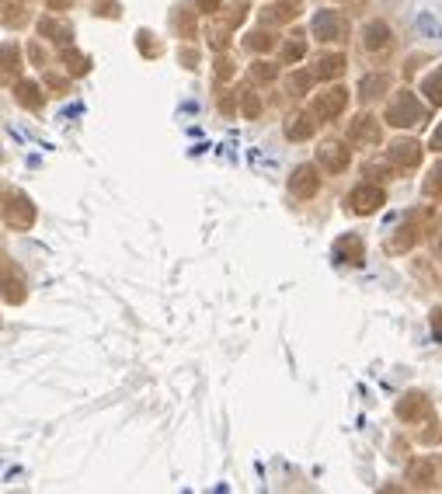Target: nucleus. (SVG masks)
I'll use <instances>...</instances> for the list:
<instances>
[{"instance_id": "nucleus-1", "label": "nucleus", "mask_w": 442, "mask_h": 494, "mask_svg": "<svg viewBox=\"0 0 442 494\" xmlns=\"http://www.w3.org/2000/svg\"><path fill=\"white\" fill-rule=\"evenodd\" d=\"M383 122L394 125V129H418V125L429 122V108L418 101V94L411 91H397L387 108H383Z\"/></svg>"}, {"instance_id": "nucleus-2", "label": "nucleus", "mask_w": 442, "mask_h": 494, "mask_svg": "<svg viewBox=\"0 0 442 494\" xmlns=\"http://www.w3.org/2000/svg\"><path fill=\"white\" fill-rule=\"evenodd\" d=\"M35 219H39V209L32 206V199L25 192H14V188L4 192V223H7V230H18V234L32 230Z\"/></svg>"}, {"instance_id": "nucleus-3", "label": "nucleus", "mask_w": 442, "mask_h": 494, "mask_svg": "<svg viewBox=\"0 0 442 494\" xmlns=\"http://www.w3.org/2000/svg\"><path fill=\"white\" fill-rule=\"evenodd\" d=\"M429 219H432V209L411 212L401 226L394 230V237H387V251H390V254H404V251H411V247L425 237V226H429Z\"/></svg>"}, {"instance_id": "nucleus-4", "label": "nucleus", "mask_w": 442, "mask_h": 494, "mask_svg": "<svg viewBox=\"0 0 442 494\" xmlns=\"http://www.w3.org/2000/svg\"><path fill=\"white\" fill-rule=\"evenodd\" d=\"M380 139H383V129H380V119H376V115L362 112V115H356V119L348 122V143H352V147H359V150H376Z\"/></svg>"}, {"instance_id": "nucleus-5", "label": "nucleus", "mask_w": 442, "mask_h": 494, "mask_svg": "<svg viewBox=\"0 0 442 494\" xmlns=\"http://www.w3.org/2000/svg\"><path fill=\"white\" fill-rule=\"evenodd\" d=\"M314 35L321 42H345L348 39V18L341 11L324 7V11L314 14Z\"/></svg>"}, {"instance_id": "nucleus-6", "label": "nucleus", "mask_w": 442, "mask_h": 494, "mask_svg": "<svg viewBox=\"0 0 442 494\" xmlns=\"http://www.w3.org/2000/svg\"><path fill=\"white\" fill-rule=\"evenodd\" d=\"M345 206L352 209L356 216H369V212H376V209L387 206V195H383V188H376V185H359V188L348 192Z\"/></svg>"}, {"instance_id": "nucleus-7", "label": "nucleus", "mask_w": 442, "mask_h": 494, "mask_svg": "<svg viewBox=\"0 0 442 494\" xmlns=\"http://www.w3.org/2000/svg\"><path fill=\"white\" fill-rule=\"evenodd\" d=\"M345 105H348V91H345V87H331V91H324V94L314 98L310 112H314L321 122H331V119H338V115L345 112Z\"/></svg>"}, {"instance_id": "nucleus-8", "label": "nucleus", "mask_w": 442, "mask_h": 494, "mask_svg": "<svg viewBox=\"0 0 442 494\" xmlns=\"http://www.w3.org/2000/svg\"><path fill=\"white\" fill-rule=\"evenodd\" d=\"M289 192L293 199H314L321 192V171L314 164H300L289 174Z\"/></svg>"}, {"instance_id": "nucleus-9", "label": "nucleus", "mask_w": 442, "mask_h": 494, "mask_svg": "<svg viewBox=\"0 0 442 494\" xmlns=\"http://www.w3.org/2000/svg\"><path fill=\"white\" fill-rule=\"evenodd\" d=\"M387 157H390V164L397 167V171H414V167L421 164V143L411 139V136H401V139L390 143Z\"/></svg>"}, {"instance_id": "nucleus-10", "label": "nucleus", "mask_w": 442, "mask_h": 494, "mask_svg": "<svg viewBox=\"0 0 442 494\" xmlns=\"http://www.w3.org/2000/svg\"><path fill=\"white\" fill-rule=\"evenodd\" d=\"M334 261L338 265H348V268H359L366 261V241L359 234H345L334 241Z\"/></svg>"}, {"instance_id": "nucleus-11", "label": "nucleus", "mask_w": 442, "mask_h": 494, "mask_svg": "<svg viewBox=\"0 0 442 494\" xmlns=\"http://www.w3.org/2000/svg\"><path fill=\"white\" fill-rule=\"evenodd\" d=\"M407 481H411L418 491H436V488L442 484L439 466H436L429 456H421V459H414V463L407 466Z\"/></svg>"}, {"instance_id": "nucleus-12", "label": "nucleus", "mask_w": 442, "mask_h": 494, "mask_svg": "<svg viewBox=\"0 0 442 494\" xmlns=\"http://www.w3.org/2000/svg\"><path fill=\"white\" fill-rule=\"evenodd\" d=\"M317 164H321V171H327V174H345L348 164H352V154H348V147H341V143H321Z\"/></svg>"}, {"instance_id": "nucleus-13", "label": "nucleus", "mask_w": 442, "mask_h": 494, "mask_svg": "<svg viewBox=\"0 0 442 494\" xmlns=\"http://www.w3.org/2000/svg\"><path fill=\"white\" fill-rule=\"evenodd\" d=\"M429 414H432V404H429V397L421 390H411V394H404L397 401V418L401 421H425Z\"/></svg>"}, {"instance_id": "nucleus-14", "label": "nucleus", "mask_w": 442, "mask_h": 494, "mask_svg": "<svg viewBox=\"0 0 442 494\" xmlns=\"http://www.w3.org/2000/svg\"><path fill=\"white\" fill-rule=\"evenodd\" d=\"M362 45H366V52H373V56H383V52H390L394 35H390L387 21H369V25H366V32H362Z\"/></svg>"}, {"instance_id": "nucleus-15", "label": "nucleus", "mask_w": 442, "mask_h": 494, "mask_svg": "<svg viewBox=\"0 0 442 494\" xmlns=\"http://www.w3.org/2000/svg\"><path fill=\"white\" fill-rule=\"evenodd\" d=\"M300 18V0H279V4H268L261 7V25L276 28V25H289Z\"/></svg>"}, {"instance_id": "nucleus-16", "label": "nucleus", "mask_w": 442, "mask_h": 494, "mask_svg": "<svg viewBox=\"0 0 442 494\" xmlns=\"http://www.w3.org/2000/svg\"><path fill=\"white\" fill-rule=\"evenodd\" d=\"M314 119H317L314 112H296V115H289V119H285V139H293V143L310 139V136L317 132V122H314Z\"/></svg>"}, {"instance_id": "nucleus-17", "label": "nucleus", "mask_w": 442, "mask_h": 494, "mask_svg": "<svg viewBox=\"0 0 442 494\" xmlns=\"http://www.w3.org/2000/svg\"><path fill=\"white\" fill-rule=\"evenodd\" d=\"M345 74V56L341 52H321L314 59V77L317 81H338Z\"/></svg>"}, {"instance_id": "nucleus-18", "label": "nucleus", "mask_w": 442, "mask_h": 494, "mask_svg": "<svg viewBox=\"0 0 442 494\" xmlns=\"http://www.w3.org/2000/svg\"><path fill=\"white\" fill-rule=\"evenodd\" d=\"M4 303H7V306L25 303V279L18 275V268H11L7 258H4Z\"/></svg>"}, {"instance_id": "nucleus-19", "label": "nucleus", "mask_w": 442, "mask_h": 494, "mask_svg": "<svg viewBox=\"0 0 442 494\" xmlns=\"http://www.w3.org/2000/svg\"><path fill=\"white\" fill-rule=\"evenodd\" d=\"M14 101L21 105V108H28V112H42V91L35 81H18L14 84Z\"/></svg>"}, {"instance_id": "nucleus-20", "label": "nucleus", "mask_w": 442, "mask_h": 494, "mask_svg": "<svg viewBox=\"0 0 442 494\" xmlns=\"http://www.w3.org/2000/svg\"><path fill=\"white\" fill-rule=\"evenodd\" d=\"M171 25H174V32H178L181 39H196V35H199V28H196V11H192V7H185V4H178V7H174Z\"/></svg>"}, {"instance_id": "nucleus-21", "label": "nucleus", "mask_w": 442, "mask_h": 494, "mask_svg": "<svg viewBox=\"0 0 442 494\" xmlns=\"http://www.w3.org/2000/svg\"><path fill=\"white\" fill-rule=\"evenodd\" d=\"M390 87V77L387 74H369L359 81V101H373V98H383Z\"/></svg>"}, {"instance_id": "nucleus-22", "label": "nucleus", "mask_w": 442, "mask_h": 494, "mask_svg": "<svg viewBox=\"0 0 442 494\" xmlns=\"http://www.w3.org/2000/svg\"><path fill=\"white\" fill-rule=\"evenodd\" d=\"M4 25L7 28H25L28 25V4L25 0H4Z\"/></svg>"}, {"instance_id": "nucleus-23", "label": "nucleus", "mask_w": 442, "mask_h": 494, "mask_svg": "<svg viewBox=\"0 0 442 494\" xmlns=\"http://www.w3.org/2000/svg\"><path fill=\"white\" fill-rule=\"evenodd\" d=\"M0 52H4V84L11 87V81L21 74V49H18L14 42H4Z\"/></svg>"}, {"instance_id": "nucleus-24", "label": "nucleus", "mask_w": 442, "mask_h": 494, "mask_svg": "<svg viewBox=\"0 0 442 494\" xmlns=\"http://www.w3.org/2000/svg\"><path fill=\"white\" fill-rule=\"evenodd\" d=\"M244 18H247V4H244V0H234V4H227V7H223V11L216 14V21H220L223 28H230V32H234L237 25H244Z\"/></svg>"}, {"instance_id": "nucleus-25", "label": "nucleus", "mask_w": 442, "mask_h": 494, "mask_svg": "<svg viewBox=\"0 0 442 494\" xmlns=\"http://www.w3.org/2000/svg\"><path fill=\"white\" fill-rule=\"evenodd\" d=\"M421 94L429 98L432 108H442V67H436V70L421 81Z\"/></svg>"}, {"instance_id": "nucleus-26", "label": "nucleus", "mask_w": 442, "mask_h": 494, "mask_svg": "<svg viewBox=\"0 0 442 494\" xmlns=\"http://www.w3.org/2000/svg\"><path fill=\"white\" fill-rule=\"evenodd\" d=\"M39 32L42 35H49V39H56V42H74V28L70 25H63V21H56V18H42L39 21Z\"/></svg>"}, {"instance_id": "nucleus-27", "label": "nucleus", "mask_w": 442, "mask_h": 494, "mask_svg": "<svg viewBox=\"0 0 442 494\" xmlns=\"http://www.w3.org/2000/svg\"><path fill=\"white\" fill-rule=\"evenodd\" d=\"M63 63H67V74H74V77H84L87 70H91V56H84V52H77L74 45L63 52Z\"/></svg>"}, {"instance_id": "nucleus-28", "label": "nucleus", "mask_w": 442, "mask_h": 494, "mask_svg": "<svg viewBox=\"0 0 442 494\" xmlns=\"http://www.w3.org/2000/svg\"><path fill=\"white\" fill-rule=\"evenodd\" d=\"M314 81H317V77H314V70H310V74L296 70V74H289V77H285V91H289L293 98H303V94L310 91V84H314Z\"/></svg>"}, {"instance_id": "nucleus-29", "label": "nucleus", "mask_w": 442, "mask_h": 494, "mask_svg": "<svg viewBox=\"0 0 442 494\" xmlns=\"http://www.w3.org/2000/svg\"><path fill=\"white\" fill-rule=\"evenodd\" d=\"M244 45H247L251 52H268V49L276 45V35L268 32V25H261L258 32H251V35L244 39Z\"/></svg>"}, {"instance_id": "nucleus-30", "label": "nucleus", "mask_w": 442, "mask_h": 494, "mask_svg": "<svg viewBox=\"0 0 442 494\" xmlns=\"http://www.w3.org/2000/svg\"><path fill=\"white\" fill-rule=\"evenodd\" d=\"M276 77H279V67H276V63H268V59H254V63H251V81L272 84Z\"/></svg>"}, {"instance_id": "nucleus-31", "label": "nucleus", "mask_w": 442, "mask_h": 494, "mask_svg": "<svg viewBox=\"0 0 442 494\" xmlns=\"http://www.w3.org/2000/svg\"><path fill=\"white\" fill-rule=\"evenodd\" d=\"M136 45H140V52H143V59H157L164 49H161V42H154V35L147 32V28H140L136 32Z\"/></svg>"}, {"instance_id": "nucleus-32", "label": "nucleus", "mask_w": 442, "mask_h": 494, "mask_svg": "<svg viewBox=\"0 0 442 494\" xmlns=\"http://www.w3.org/2000/svg\"><path fill=\"white\" fill-rule=\"evenodd\" d=\"M425 195L436 199V202H442V161L439 164H432L429 178H425Z\"/></svg>"}, {"instance_id": "nucleus-33", "label": "nucleus", "mask_w": 442, "mask_h": 494, "mask_svg": "<svg viewBox=\"0 0 442 494\" xmlns=\"http://www.w3.org/2000/svg\"><path fill=\"white\" fill-rule=\"evenodd\" d=\"M303 56H307V42L300 39V35H296V39H289L285 45H282V63H300Z\"/></svg>"}, {"instance_id": "nucleus-34", "label": "nucleus", "mask_w": 442, "mask_h": 494, "mask_svg": "<svg viewBox=\"0 0 442 494\" xmlns=\"http://www.w3.org/2000/svg\"><path fill=\"white\" fill-rule=\"evenodd\" d=\"M237 98H241V112H244V115H247V119H258V112H261V101H258V94H254L251 87H244Z\"/></svg>"}, {"instance_id": "nucleus-35", "label": "nucleus", "mask_w": 442, "mask_h": 494, "mask_svg": "<svg viewBox=\"0 0 442 494\" xmlns=\"http://www.w3.org/2000/svg\"><path fill=\"white\" fill-rule=\"evenodd\" d=\"M390 171H397V167L390 164V157H387V161H369V164H366V178L387 181V174H390Z\"/></svg>"}, {"instance_id": "nucleus-36", "label": "nucleus", "mask_w": 442, "mask_h": 494, "mask_svg": "<svg viewBox=\"0 0 442 494\" xmlns=\"http://www.w3.org/2000/svg\"><path fill=\"white\" fill-rule=\"evenodd\" d=\"M209 45H212V49H216V52H223V49H227V45H230V28H223V25H220V21H216V28H212V32H209Z\"/></svg>"}, {"instance_id": "nucleus-37", "label": "nucleus", "mask_w": 442, "mask_h": 494, "mask_svg": "<svg viewBox=\"0 0 442 494\" xmlns=\"http://www.w3.org/2000/svg\"><path fill=\"white\" fill-rule=\"evenodd\" d=\"M418 439H421L425 446H436V442H439V425H436V414H429V418H425V432H421Z\"/></svg>"}, {"instance_id": "nucleus-38", "label": "nucleus", "mask_w": 442, "mask_h": 494, "mask_svg": "<svg viewBox=\"0 0 442 494\" xmlns=\"http://www.w3.org/2000/svg\"><path fill=\"white\" fill-rule=\"evenodd\" d=\"M94 14H101V18H119V4H115V0H94Z\"/></svg>"}, {"instance_id": "nucleus-39", "label": "nucleus", "mask_w": 442, "mask_h": 494, "mask_svg": "<svg viewBox=\"0 0 442 494\" xmlns=\"http://www.w3.org/2000/svg\"><path fill=\"white\" fill-rule=\"evenodd\" d=\"M216 77H220V81H230V77H234V63H230L227 56L216 59Z\"/></svg>"}, {"instance_id": "nucleus-40", "label": "nucleus", "mask_w": 442, "mask_h": 494, "mask_svg": "<svg viewBox=\"0 0 442 494\" xmlns=\"http://www.w3.org/2000/svg\"><path fill=\"white\" fill-rule=\"evenodd\" d=\"M237 101H241V98H237ZM237 101H234L230 91H223V94H220V112H223V115H234V112H237Z\"/></svg>"}, {"instance_id": "nucleus-41", "label": "nucleus", "mask_w": 442, "mask_h": 494, "mask_svg": "<svg viewBox=\"0 0 442 494\" xmlns=\"http://www.w3.org/2000/svg\"><path fill=\"white\" fill-rule=\"evenodd\" d=\"M429 324H432V334H436V341L442 345V306H436V310L429 314Z\"/></svg>"}, {"instance_id": "nucleus-42", "label": "nucleus", "mask_w": 442, "mask_h": 494, "mask_svg": "<svg viewBox=\"0 0 442 494\" xmlns=\"http://www.w3.org/2000/svg\"><path fill=\"white\" fill-rule=\"evenodd\" d=\"M178 59L185 63V70H196V67H199V52H196V49H181Z\"/></svg>"}, {"instance_id": "nucleus-43", "label": "nucleus", "mask_w": 442, "mask_h": 494, "mask_svg": "<svg viewBox=\"0 0 442 494\" xmlns=\"http://www.w3.org/2000/svg\"><path fill=\"white\" fill-rule=\"evenodd\" d=\"M418 28H421V32H425V35H432V39H436V35H439V25H436V21H432V18H429V14H421V18H418Z\"/></svg>"}, {"instance_id": "nucleus-44", "label": "nucleus", "mask_w": 442, "mask_h": 494, "mask_svg": "<svg viewBox=\"0 0 442 494\" xmlns=\"http://www.w3.org/2000/svg\"><path fill=\"white\" fill-rule=\"evenodd\" d=\"M28 56H32V63H35V67H45V59H49L39 42H32V45H28Z\"/></svg>"}, {"instance_id": "nucleus-45", "label": "nucleus", "mask_w": 442, "mask_h": 494, "mask_svg": "<svg viewBox=\"0 0 442 494\" xmlns=\"http://www.w3.org/2000/svg\"><path fill=\"white\" fill-rule=\"evenodd\" d=\"M220 4H223V0H196V7H199L202 14H216V11H220Z\"/></svg>"}, {"instance_id": "nucleus-46", "label": "nucleus", "mask_w": 442, "mask_h": 494, "mask_svg": "<svg viewBox=\"0 0 442 494\" xmlns=\"http://www.w3.org/2000/svg\"><path fill=\"white\" fill-rule=\"evenodd\" d=\"M45 84H49L52 91H70V84L63 81V77H56V74H45Z\"/></svg>"}, {"instance_id": "nucleus-47", "label": "nucleus", "mask_w": 442, "mask_h": 494, "mask_svg": "<svg viewBox=\"0 0 442 494\" xmlns=\"http://www.w3.org/2000/svg\"><path fill=\"white\" fill-rule=\"evenodd\" d=\"M429 147H432L436 154H442V122H439V129L432 132V143H429Z\"/></svg>"}, {"instance_id": "nucleus-48", "label": "nucleus", "mask_w": 442, "mask_h": 494, "mask_svg": "<svg viewBox=\"0 0 442 494\" xmlns=\"http://www.w3.org/2000/svg\"><path fill=\"white\" fill-rule=\"evenodd\" d=\"M67 4H74V0H49V7H52V11H60V7H67Z\"/></svg>"}, {"instance_id": "nucleus-49", "label": "nucleus", "mask_w": 442, "mask_h": 494, "mask_svg": "<svg viewBox=\"0 0 442 494\" xmlns=\"http://www.w3.org/2000/svg\"><path fill=\"white\" fill-rule=\"evenodd\" d=\"M352 11L359 14V11H366V0H352Z\"/></svg>"}, {"instance_id": "nucleus-50", "label": "nucleus", "mask_w": 442, "mask_h": 494, "mask_svg": "<svg viewBox=\"0 0 442 494\" xmlns=\"http://www.w3.org/2000/svg\"><path fill=\"white\" fill-rule=\"evenodd\" d=\"M436 254L442 258V230H439V237H436Z\"/></svg>"}]
</instances>
